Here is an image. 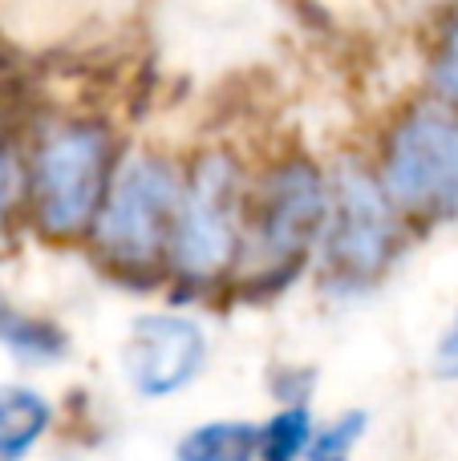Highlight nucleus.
Wrapping results in <instances>:
<instances>
[{"label": "nucleus", "mask_w": 458, "mask_h": 461, "mask_svg": "<svg viewBox=\"0 0 458 461\" xmlns=\"http://www.w3.org/2000/svg\"><path fill=\"white\" fill-rule=\"evenodd\" d=\"M389 199L418 215L458 211V118L418 110L394 130L386 158Z\"/></svg>", "instance_id": "nucleus-1"}, {"label": "nucleus", "mask_w": 458, "mask_h": 461, "mask_svg": "<svg viewBox=\"0 0 458 461\" xmlns=\"http://www.w3.org/2000/svg\"><path fill=\"white\" fill-rule=\"evenodd\" d=\"M179 215V186L167 162L134 158L97 215V243L122 263H146L162 251Z\"/></svg>", "instance_id": "nucleus-2"}, {"label": "nucleus", "mask_w": 458, "mask_h": 461, "mask_svg": "<svg viewBox=\"0 0 458 461\" xmlns=\"http://www.w3.org/2000/svg\"><path fill=\"white\" fill-rule=\"evenodd\" d=\"M105 175V134L97 126L61 130L41 150L37 215L49 235H73L97 211Z\"/></svg>", "instance_id": "nucleus-3"}, {"label": "nucleus", "mask_w": 458, "mask_h": 461, "mask_svg": "<svg viewBox=\"0 0 458 461\" xmlns=\"http://www.w3.org/2000/svg\"><path fill=\"white\" fill-rule=\"evenodd\" d=\"M235 170L224 154L199 162L187 203L179 207L175 259L191 279H211L227 267L235 247Z\"/></svg>", "instance_id": "nucleus-4"}, {"label": "nucleus", "mask_w": 458, "mask_h": 461, "mask_svg": "<svg viewBox=\"0 0 458 461\" xmlns=\"http://www.w3.org/2000/svg\"><path fill=\"white\" fill-rule=\"evenodd\" d=\"M130 381L146 397H167L191 384L203 365V332L183 316H142L130 332Z\"/></svg>", "instance_id": "nucleus-5"}, {"label": "nucleus", "mask_w": 458, "mask_h": 461, "mask_svg": "<svg viewBox=\"0 0 458 461\" xmlns=\"http://www.w3.org/2000/svg\"><path fill=\"white\" fill-rule=\"evenodd\" d=\"M394 247V219L381 191L357 170L341 175L337 227H333V259L349 276H373Z\"/></svg>", "instance_id": "nucleus-6"}, {"label": "nucleus", "mask_w": 458, "mask_h": 461, "mask_svg": "<svg viewBox=\"0 0 458 461\" xmlns=\"http://www.w3.org/2000/svg\"><path fill=\"white\" fill-rule=\"evenodd\" d=\"M325 219V186L308 162H292L268 186L264 243L272 255H300Z\"/></svg>", "instance_id": "nucleus-7"}, {"label": "nucleus", "mask_w": 458, "mask_h": 461, "mask_svg": "<svg viewBox=\"0 0 458 461\" xmlns=\"http://www.w3.org/2000/svg\"><path fill=\"white\" fill-rule=\"evenodd\" d=\"M49 405L32 389H0V461H16L32 449V441L45 433Z\"/></svg>", "instance_id": "nucleus-8"}, {"label": "nucleus", "mask_w": 458, "mask_h": 461, "mask_svg": "<svg viewBox=\"0 0 458 461\" xmlns=\"http://www.w3.org/2000/svg\"><path fill=\"white\" fill-rule=\"evenodd\" d=\"M256 433L243 421H215L187 433L179 446V461H252L256 457Z\"/></svg>", "instance_id": "nucleus-9"}, {"label": "nucleus", "mask_w": 458, "mask_h": 461, "mask_svg": "<svg viewBox=\"0 0 458 461\" xmlns=\"http://www.w3.org/2000/svg\"><path fill=\"white\" fill-rule=\"evenodd\" d=\"M0 344H8L13 352L29 360H49L65 352V336L53 324H41L32 316H21L13 303L0 300Z\"/></svg>", "instance_id": "nucleus-10"}, {"label": "nucleus", "mask_w": 458, "mask_h": 461, "mask_svg": "<svg viewBox=\"0 0 458 461\" xmlns=\"http://www.w3.org/2000/svg\"><path fill=\"white\" fill-rule=\"evenodd\" d=\"M308 446V409L292 405L276 413L264 429L256 433V449L264 461H297Z\"/></svg>", "instance_id": "nucleus-11"}, {"label": "nucleus", "mask_w": 458, "mask_h": 461, "mask_svg": "<svg viewBox=\"0 0 458 461\" xmlns=\"http://www.w3.org/2000/svg\"><path fill=\"white\" fill-rule=\"evenodd\" d=\"M362 429H365V417L362 413H345L337 425H333V429H325L321 438L313 441L308 461H349L357 438H362Z\"/></svg>", "instance_id": "nucleus-12"}, {"label": "nucleus", "mask_w": 458, "mask_h": 461, "mask_svg": "<svg viewBox=\"0 0 458 461\" xmlns=\"http://www.w3.org/2000/svg\"><path fill=\"white\" fill-rule=\"evenodd\" d=\"M435 81H438V89H443V94L458 105V24L451 29V37H446V45H443V57H438V69H435Z\"/></svg>", "instance_id": "nucleus-13"}, {"label": "nucleus", "mask_w": 458, "mask_h": 461, "mask_svg": "<svg viewBox=\"0 0 458 461\" xmlns=\"http://www.w3.org/2000/svg\"><path fill=\"white\" fill-rule=\"evenodd\" d=\"M435 373L443 376V381H458V320L451 324V332L443 336V344H438Z\"/></svg>", "instance_id": "nucleus-14"}, {"label": "nucleus", "mask_w": 458, "mask_h": 461, "mask_svg": "<svg viewBox=\"0 0 458 461\" xmlns=\"http://www.w3.org/2000/svg\"><path fill=\"white\" fill-rule=\"evenodd\" d=\"M13 186H16V170H13V158L0 150V219L8 215V203H13Z\"/></svg>", "instance_id": "nucleus-15"}]
</instances>
